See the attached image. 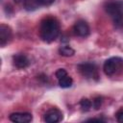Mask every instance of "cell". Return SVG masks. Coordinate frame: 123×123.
I'll return each mask as SVG.
<instances>
[{
  "label": "cell",
  "instance_id": "6da1fadb",
  "mask_svg": "<svg viewBox=\"0 0 123 123\" xmlns=\"http://www.w3.org/2000/svg\"><path fill=\"white\" fill-rule=\"evenodd\" d=\"M60 34V24L54 17L43 19L39 27V35L42 40L46 42L54 41Z\"/></svg>",
  "mask_w": 123,
  "mask_h": 123
},
{
  "label": "cell",
  "instance_id": "7a4b0ae2",
  "mask_svg": "<svg viewBox=\"0 0 123 123\" xmlns=\"http://www.w3.org/2000/svg\"><path fill=\"white\" fill-rule=\"evenodd\" d=\"M104 8L111 17L115 27H121L123 25V3L117 0H110L105 3Z\"/></svg>",
  "mask_w": 123,
  "mask_h": 123
},
{
  "label": "cell",
  "instance_id": "3957f363",
  "mask_svg": "<svg viewBox=\"0 0 123 123\" xmlns=\"http://www.w3.org/2000/svg\"><path fill=\"white\" fill-rule=\"evenodd\" d=\"M123 67V59L119 57H112L108 59L103 65L104 72L107 76H113L117 74Z\"/></svg>",
  "mask_w": 123,
  "mask_h": 123
},
{
  "label": "cell",
  "instance_id": "277c9868",
  "mask_svg": "<svg viewBox=\"0 0 123 123\" xmlns=\"http://www.w3.org/2000/svg\"><path fill=\"white\" fill-rule=\"evenodd\" d=\"M79 72L87 79H94L97 80L98 79V71H97V67L94 63L92 62H84V63H80L77 66Z\"/></svg>",
  "mask_w": 123,
  "mask_h": 123
},
{
  "label": "cell",
  "instance_id": "5b68a950",
  "mask_svg": "<svg viewBox=\"0 0 123 123\" xmlns=\"http://www.w3.org/2000/svg\"><path fill=\"white\" fill-rule=\"evenodd\" d=\"M73 31L75 35L85 37L89 34V26L85 20H78L73 26Z\"/></svg>",
  "mask_w": 123,
  "mask_h": 123
},
{
  "label": "cell",
  "instance_id": "8992f818",
  "mask_svg": "<svg viewBox=\"0 0 123 123\" xmlns=\"http://www.w3.org/2000/svg\"><path fill=\"white\" fill-rule=\"evenodd\" d=\"M9 119L16 123H29L33 120V116L29 112H13L10 114Z\"/></svg>",
  "mask_w": 123,
  "mask_h": 123
},
{
  "label": "cell",
  "instance_id": "52a82bcc",
  "mask_svg": "<svg viewBox=\"0 0 123 123\" xmlns=\"http://www.w3.org/2000/svg\"><path fill=\"white\" fill-rule=\"evenodd\" d=\"M62 119V112L58 109H51L44 114V120L48 123H57Z\"/></svg>",
  "mask_w": 123,
  "mask_h": 123
},
{
  "label": "cell",
  "instance_id": "ba28073f",
  "mask_svg": "<svg viewBox=\"0 0 123 123\" xmlns=\"http://www.w3.org/2000/svg\"><path fill=\"white\" fill-rule=\"evenodd\" d=\"M12 38V30L8 25H0V45L5 46Z\"/></svg>",
  "mask_w": 123,
  "mask_h": 123
},
{
  "label": "cell",
  "instance_id": "9c48e42d",
  "mask_svg": "<svg viewBox=\"0 0 123 123\" xmlns=\"http://www.w3.org/2000/svg\"><path fill=\"white\" fill-rule=\"evenodd\" d=\"M12 62L15 67L17 68H26L29 65V60L28 58L23 54H16L12 57Z\"/></svg>",
  "mask_w": 123,
  "mask_h": 123
},
{
  "label": "cell",
  "instance_id": "30bf717a",
  "mask_svg": "<svg viewBox=\"0 0 123 123\" xmlns=\"http://www.w3.org/2000/svg\"><path fill=\"white\" fill-rule=\"evenodd\" d=\"M24 8L27 11H35L41 6L40 0H23Z\"/></svg>",
  "mask_w": 123,
  "mask_h": 123
},
{
  "label": "cell",
  "instance_id": "8fae6325",
  "mask_svg": "<svg viewBox=\"0 0 123 123\" xmlns=\"http://www.w3.org/2000/svg\"><path fill=\"white\" fill-rule=\"evenodd\" d=\"M59 53L63 57H71V56H73L75 54V51L70 46L63 45V46H61L59 48Z\"/></svg>",
  "mask_w": 123,
  "mask_h": 123
},
{
  "label": "cell",
  "instance_id": "7c38bea8",
  "mask_svg": "<svg viewBox=\"0 0 123 123\" xmlns=\"http://www.w3.org/2000/svg\"><path fill=\"white\" fill-rule=\"evenodd\" d=\"M73 84V80L70 76L66 75L64 77H62V79L59 80V86L62 88H67V87H70Z\"/></svg>",
  "mask_w": 123,
  "mask_h": 123
},
{
  "label": "cell",
  "instance_id": "4fadbf2b",
  "mask_svg": "<svg viewBox=\"0 0 123 123\" xmlns=\"http://www.w3.org/2000/svg\"><path fill=\"white\" fill-rule=\"evenodd\" d=\"M91 105H92L91 101L86 99V98H84L80 101V107H81L83 111H88L91 108Z\"/></svg>",
  "mask_w": 123,
  "mask_h": 123
},
{
  "label": "cell",
  "instance_id": "5bb4252c",
  "mask_svg": "<svg viewBox=\"0 0 123 123\" xmlns=\"http://www.w3.org/2000/svg\"><path fill=\"white\" fill-rule=\"evenodd\" d=\"M55 75H56L57 79L60 80V79H62V77L66 76V75H67V72H66V70H64L63 68H60V69H58V70L56 71Z\"/></svg>",
  "mask_w": 123,
  "mask_h": 123
},
{
  "label": "cell",
  "instance_id": "9a60e30c",
  "mask_svg": "<svg viewBox=\"0 0 123 123\" xmlns=\"http://www.w3.org/2000/svg\"><path fill=\"white\" fill-rule=\"evenodd\" d=\"M92 105H93V108L95 110H98L100 108V106L102 105V98L101 97H96L93 102H92Z\"/></svg>",
  "mask_w": 123,
  "mask_h": 123
},
{
  "label": "cell",
  "instance_id": "2e32d148",
  "mask_svg": "<svg viewBox=\"0 0 123 123\" xmlns=\"http://www.w3.org/2000/svg\"><path fill=\"white\" fill-rule=\"evenodd\" d=\"M116 119H117L118 122L123 123V109L117 111V113H116Z\"/></svg>",
  "mask_w": 123,
  "mask_h": 123
},
{
  "label": "cell",
  "instance_id": "e0dca14e",
  "mask_svg": "<svg viewBox=\"0 0 123 123\" xmlns=\"http://www.w3.org/2000/svg\"><path fill=\"white\" fill-rule=\"evenodd\" d=\"M55 0H40L41 2V5H44V6H48V5H51L52 3H54Z\"/></svg>",
  "mask_w": 123,
  "mask_h": 123
},
{
  "label": "cell",
  "instance_id": "ac0fdd59",
  "mask_svg": "<svg viewBox=\"0 0 123 123\" xmlns=\"http://www.w3.org/2000/svg\"><path fill=\"white\" fill-rule=\"evenodd\" d=\"M87 121H102L101 119H96V118H91V119H88Z\"/></svg>",
  "mask_w": 123,
  "mask_h": 123
}]
</instances>
